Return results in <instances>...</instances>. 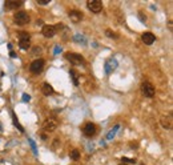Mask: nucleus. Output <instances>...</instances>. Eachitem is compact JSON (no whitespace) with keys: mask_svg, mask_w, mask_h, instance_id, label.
Instances as JSON below:
<instances>
[{"mask_svg":"<svg viewBox=\"0 0 173 165\" xmlns=\"http://www.w3.org/2000/svg\"><path fill=\"white\" fill-rule=\"evenodd\" d=\"M44 60L43 59H37V60H35V61L31 63V65H29V71L32 73H40L42 72V69L44 68Z\"/></svg>","mask_w":173,"mask_h":165,"instance_id":"7","label":"nucleus"},{"mask_svg":"<svg viewBox=\"0 0 173 165\" xmlns=\"http://www.w3.org/2000/svg\"><path fill=\"white\" fill-rule=\"evenodd\" d=\"M15 19V24L17 25H25L29 23V15L27 14V12H24V11H19V12H16L14 16Z\"/></svg>","mask_w":173,"mask_h":165,"instance_id":"1","label":"nucleus"},{"mask_svg":"<svg viewBox=\"0 0 173 165\" xmlns=\"http://www.w3.org/2000/svg\"><path fill=\"white\" fill-rule=\"evenodd\" d=\"M105 35H107L108 38H112V39H117L119 36L116 33H114V32H112L111 29H107V31H105Z\"/></svg>","mask_w":173,"mask_h":165,"instance_id":"19","label":"nucleus"},{"mask_svg":"<svg viewBox=\"0 0 173 165\" xmlns=\"http://www.w3.org/2000/svg\"><path fill=\"white\" fill-rule=\"evenodd\" d=\"M42 138H43V140H47V134L43 133V134H42Z\"/></svg>","mask_w":173,"mask_h":165,"instance_id":"26","label":"nucleus"},{"mask_svg":"<svg viewBox=\"0 0 173 165\" xmlns=\"http://www.w3.org/2000/svg\"><path fill=\"white\" fill-rule=\"evenodd\" d=\"M69 157L72 158V160H79L80 158V152L77 149H73L71 153H69Z\"/></svg>","mask_w":173,"mask_h":165,"instance_id":"17","label":"nucleus"},{"mask_svg":"<svg viewBox=\"0 0 173 165\" xmlns=\"http://www.w3.org/2000/svg\"><path fill=\"white\" fill-rule=\"evenodd\" d=\"M39 53H42V48L40 47H35L33 49H32V55H39Z\"/></svg>","mask_w":173,"mask_h":165,"instance_id":"22","label":"nucleus"},{"mask_svg":"<svg viewBox=\"0 0 173 165\" xmlns=\"http://www.w3.org/2000/svg\"><path fill=\"white\" fill-rule=\"evenodd\" d=\"M23 5V1H12V0H8L4 3V8L7 11H14V10H17V8H20Z\"/></svg>","mask_w":173,"mask_h":165,"instance_id":"10","label":"nucleus"},{"mask_svg":"<svg viewBox=\"0 0 173 165\" xmlns=\"http://www.w3.org/2000/svg\"><path fill=\"white\" fill-rule=\"evenodd\" d=\"M68 16H69V19H71L73 23H79V21L83 19V14H81L80 11H77V10L69 11V12H68Z\"/></svg>","mask_w":173,"mask_h":165,"instance_id":"12","label":"nucleus"},{"mask_svg":"<svg viewBox=\"0 0 173 165\" xmlns=\"http://www.w3.org/2000/svg\"><path fill=\"white\" fill-rule=\"evenodd\" d=\"M161 124H163V127L165 128V129H170V128H172L170 117H169V119H166L165 116H163V117H161Z\"/></svg>","mask_w":173,"mask_h":165,"instance_id":"15","label":"nucleus"},{"mask_svg":"<svg viewBox=\"0 0 173 165\" xmlns=\"http://www.w3.org/2000/svg\"><path fill=\"white\" fill-rule=\"evenodd\" d=\"M43 24V20H37V25H42Z\"/></svg>","mask_w":173,"mask_h":165,"instance_id":"27","label":"nucleus"},{"mask_svg":"<svg viewBox=\"0 0 173 165\" xmlns=\"http://www.w3.org/2000/svg\"><path fill=\"white\" fill-rule=\"evenodd\" d=\"M29 95H23V101H29Z\"/></svg>","mask_w":173,"mask_h":165,"instance_id":"25","label":"nucleus"},{"mask_svg":"<svg viewBox=\"0 0 173 165\" xmlns=\"http://www.w3.org/2000/svg\"><path fill=\"white\" fill-rule=\"evenodd\" d=\"M57 127H59V123H57V120L53 119V117H49V119H47V120L43 123V129H44L45 132H53Z\"/></svg>","mask_w":173,"mask_h":165,"instance_id":"4","label":"nucleus"},{"mask_svg":"<svg viewBox=\"0 0 173 165\" xmlns=\"http://www.w3.org/2000/svg\"><path fill=\"white\" fill-rule=\"evenodd\" d=\"M69 75H71V77L73 79V84H75V85H79V79H77V72L76 71L71 69V71H69Z\"/></svg>","mask_w":173,"mask_h":165,"instance_id":"16","label":"nucleus"},{"mask_svg":"<svg viewBox=\"0 0 173 165\" xmlns=\"http://www.w3.org/2000/svg\"><path fill=\"white\" fill-rule=\"evenodd\" d=\"M120 165H125V164H120Z\"/></svg>","mask_w":173,"mask_h":165,"instance_id":"29","label":"nucleus"},{"mask_svg":"<svg viewBox=\"0 0 173 165\" xmlns=\"http://www.w3.org/2000/svg\"><path fill=\"white\" fill-rule=\"evenodd\" d=\"M96 125L95 124H92V123H88V124H85L83 127V133L85 134V136H88V137H92L95 133H96Z\"/></svg>","mask_w":173,"mask_h":165,"instance_id":"9","label":"nucleus"},{"mask_svg":"<svg viewBox=\"0 0 173 165\" xmlns=\"http://www.w3.org/2000/svg\"><path fill=\"white\" fill-rule=\"evenodd\" d=\"M138 17H140V19H141V21H142V23H145L146 17L144 16V15H142V12H140V14H138Z\"/></svg>","mask_w":173,"mask_h":165,"instance_id":"24","label":"nucleus"},{"mask_svg":"<svg viewBox=\"0 0 173 165\" xmlns=\"http://www.w3.org/2000/svg\"><path fill=\"white\" fill-rule=\"evenodd\" d=\"M56 28H55V25H44L43 27V29H42V33H43V36L44 38H53L56 35Z\"/></svg>","mask_w":173,"mask_h":165,"instance_id":"8","label":"nucleus"},{"mask_svg":"<svg viewBox=\"0 0 173 165\" xmlns=\"http://www.w3.org/2000/svg\"><path fill=\"white\" fill-rule=\"evenodd\" d=\"M12 120H14L15 127H16L17 129H19V131H20V132H24V129H23V127H21L20 124H19V121L16 120V115H15V113H12Z\"/></svg>","mask_w":173,"mask_h":165,"instance_id":"18","label":"nucleus"},{"mask_svg":"<svg viewBox=\"0 0 173 165\" xmlns=\"http://www.w3.org/2000/svg\"><path fill=\"white\" fill-rule=\"evenodd\" d=\"M141 39H142V43L146 44V45H152L153 43L156 41V36L153 33H151V32H145V33H142Z\"/></svg>","mask_w":173,"mask_h":165,"instance_id":"11","label":"nucleus"},{"mask_svg":"<svg viewBox=\"0 0 173 165\" xmlns=\"http://www.w3.org/2000/svg\"><path fill=\"white\" fill-rule=\"evenodd\" d=\"M86 7H88V10L91 12L99 14L103 10V3H101L100 0H89V1H86Z\"/></svg>","mask_w":173,"mask_h":165,"instance_id":"5","label":"nucleus"},{"mask_svg":"<svg viewBox=\"0 0 173 165\" xmlns=\"http://www.w3.org/2000/svg\"><path fill=\"white\" fill-rule=\"evenodd\" d=\"M116 67H117V61H116L114 59L108 60V61L105 63V72H107V75H111V73L113 72V69H116Z\"/></svg>","mask_w":173,"mask_h":165,"instance_id":"13","label":"nucleus"},{"mask_svg":"<svg viewBox=\"0 0 173 165\" xmlns=\"http://www.w3.org/2000/svg\"><path fill=\"white\" fill-rule=\"evenodd\" d=\"M0 131H1V124H0Z\"/></svg>","mask_w":173,"mask_h":165,"instance_id":"28","label":"nucleus"},{"mask_svg":"<svg viewBox=\"0 0 173 165\" xmlns=\"http://www.w3.org/2000/svg\"><path fill=\"white\" fill-rule=\"evenodd\" d=\"M121 160H123V162H127V164H135L136 162V158H128V157H123L121 158Z\"/></svg>","mask_w":173,"mask_h":165,"instance_id":"20","label":"nucleus"},{"mask_svg":"<svg viewBox=\"0 0 173 165\" xmlns=\"http://www.w3.org/2000/svg\"><path fill=\"white\" fill-rule=\"evenodd\" d=\"M65 59L68 60L69 63H72L73 65H80V64H84L85 63V59L79 53H65Z\"/></svg>","mask_w":173,"mask_h":165,"instance_id":"3","label":"nucleus"},{"mask_svg":"<svg viewBox=\"0 0 173 165\" xmlns=\"http://www.w3.org/2000/svg\"><path fill=\"white\" fill-rule=\"evenodd\" d=\"M19 47L21 49H28L31 47V38L27 32H20L19 33Z\"/></svg>","mask_w":173,"mask_h":165,"instance_id":"2","label":"nucleus"},{"mask_svg":"<svg viewBox=\"0 0 173 165\" xmlns=\"http://www.w3.org/2000/svg\"><path fill=\"white\" fill-rule=\"evenodd\" d=\"M141 165H144V164H141Z\"/></svg>","mask_w":173,"mask_h":165,"instance_id":"30","label":"nucleus"},{"mask_svg":"<svg viewBox=\"0 0 173 165\" xmlns=\"http://www.w3.org/2000/svg\"><path fill=\"white\" fill-rule=\"evenodd\" d=\"M42 91H43V95L44 96H51L53 93V88L49 82H43V87H42Z\"/></svg>","mask_w":173,"mask_h":165,"instance_id":"14","label":"nucleus"},{"mask_svg":"<svg viewBox=\"0 0 173 165\" xmlns=\"http://www.w3.org/2000/svg\"><path fill=\"white\" fill-rule=\"evenodd\" d=\"M36 3L40 4V5H45V4H49V3H51V0H37Z\"/></svg>","mask_w":173,"mask_h":165,"instance_id":"23","label":"nucleus"},{"mask_svg":"<svg viewBox=\"0 0 173 165\" xmlns=\"http://www.w3.org/2000/svg\"><path fill=\"white\" fill-rule=\"evenodd\" d=\"M117 129H119V125H116V127H114V129H113V131H111V132H109V134H108V140H111V138L113 137V136H114V133H116V131H117Z\"/></svg>","mask_w":173,"mask_h":165,"instance_id":"21","label":"nucleus"},{"mask_svg":"<svg viewBox=\"0 0 173 165\" xmlns=\"http://www.w3.org/2000/svg\"><path fill=\"white\" fill-rule=\"evenodd\" d=\"M141 92H142V95L146 97H153L155 96V87L149 81H144L141 84Z\"/></svg>","mask_w":173,"mask_h":165,"instance_id":"6","label":"nucleus"}]
</instances>
